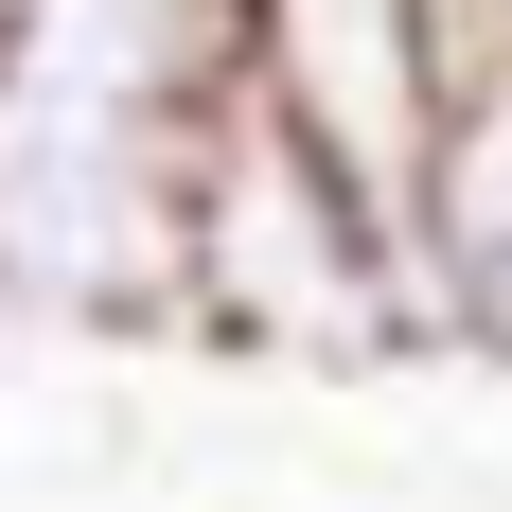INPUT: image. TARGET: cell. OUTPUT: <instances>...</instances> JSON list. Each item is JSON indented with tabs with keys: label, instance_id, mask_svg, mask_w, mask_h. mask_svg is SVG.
<instances>
[{
	"label": "cell",
	"instance_id": "1",
	"mask_svg": "<svg viewBox=\"0 0 512 512\" xmlns=\"http://www.w3.org/2000/svg\"><path fill=\"white\" fill-rule=\"evenodd\" d=\"M177 336L265 371H424V301H407V195H371L301 124H265L230 89L195 159V248H177Z\"/></svg>",
	"mask_w": 512,
	"mask_h": 512
},
{
	"label": "cell",
	"instance_id": "2",
	"mask_svg": "<svg viewBox=\"0 0 512 512\" xmlns=\"http://www.w3.org/2000/svg\"><path fill=\"white\" fill-rule=\"evenodd\" d=\"M248 106L301 124L336 177L407 195L442 142V71H424V0H248Z\"/></svg>",
	"mask_w": 512,
	"mask_h": 512
},
{
	"label": "cell",
	"instance_id": "3",
	"mask_svg": "<svg viewBox=\"0 0 512 512\" xmlns=\"http://www.w3.org/2000/svg\"><path fill=\"white\" fill-rule=\"evenodd\" d=\"M407 301H424V371H512V89L442 106V142H424Z\"/></svg>",
	"mask_w": 512,
	"mask_h": 512
},
{
	"label": "cell",
	"instance_id": "4",
	"mask_svg": "<svg viewBox=\"0 0 512 512\" xmlns=\"http://www.w3.org/2000/svg\"><path fill=\"white\" fill-rule=\"evenodd\" d=\"M424 71H442V106L512 89V0H424Z\"/></svg>",
	"mask_w": 512,
	"mask_h": 512
}]
</instances>
